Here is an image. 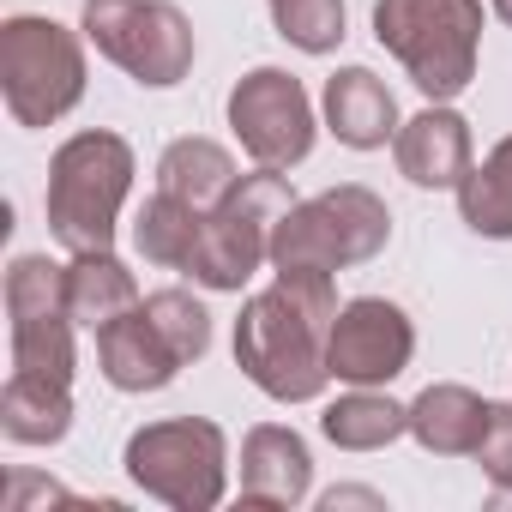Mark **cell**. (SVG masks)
<instances>
[{
  "instance_id": "cell-1",
  "label": "cell",
  "mask_w": 512,
  "mask_h": 512,
  "mask_svg": "<svg viewBox=\"0 0 512 512\" xmlns=\"http://www.w3.org/2000/svg\"><path fill=\"white\" fill-rule=\"evenodd\" d=\"M338 284L332 272H278L260 296L241 302L235 368L272 404H314L332 380Z\"/></svg>"
},
{
  "instance_id": "cell-2",
  "label": "cell",
  "mask_w": 512,
  "mask_h": 512,
  "mask_svg": "<svg viewBox=\"0 0 512 512\" xmlns=\"http://www.w3.org/2000/svg\"><path fill=\"white\" fill-rule=\"evenodd\" d=\"M133 175H139V157L121 133L85 127V133L61 139L49 157V187H43L49 235L67 253L115 247V223H121V205L133 193Z\"/></svg>"
},
{
  "instance_id": "cell-3",
  "label": "cell",
  "mask_w": 512,
  "mask_h": 512,
  "mask_svg": "<svg viewBox=\"0 0 512 512\" xmlns=\"http://www.w3.org/2000/svg\"><path fill=\"white\" fill-rule=\"evenodd\" d=\"M374 37L428 103H452L482 61V0H374Z\"/></svg>"
},
{
  "instance_id": "cell-4",
  "label": "cell",
  "mask_w": 512,
  "mask_h": 512,
  "mask_svg": "<svg viewBox=\"0 0 512 512\" xmlns=\"http://www.w3.org/2000/svg\"><path fill=\"white\" fill-rule=\"evenodd\" d=\"M392 241V205L362 187H326L314 199H296L278 229H272V272H344V266H368L374 253H386Z\"/></svg>"
},
{
  "instance_id": "cell-5",
  "label": "cell",
  "mask_w": 512,
  "mask_h": 512,
  "mask_svg": "<svg viewBox=\"0 0 512 512\" xmlns=\"http://www.w3.org/2000/svg\"><path fill=\"white\" fill-rule=\"evenodd\" d=\"M85 31H67L43 13H13L0 25V91L19 127H55L85 97Z\"/></svg>"
},
{
  "instance_id": "cell-6",
  "label": "cell",
  "mask_w": 512,
  "mask_h": 512,
  "mask_svg": "<svg viewBox=\"0 0 512 512\" xmlns=\"http://www.w3.org/2000/svg\"><path fill=\"white\" fill-rule=\"evenodd\" d=\"M133 488L175 512H211L229 494V440L205 416H163L127 434L121 452Z\"/></svg>"
},
{
  "instance_id": "cell-7",
  "label": "cell",
  "mask_w": 512,
  "mask_h": 512,
  "mask_svg": "<svg viewBox=\"0 0 512 512\" xmlns=\"http://www.w3.org/2000/svg\"><path fill=\"white\" fill-rule=\"evenodd\" d=\"M85 43L145 91H175L193 73L199 37L175 0H85Z\"/></svg>"
},
{
  "instance_id": "cell-8",
  "label": "cell",
  "mask_w": 512,
  "mask_h": 512,
  "mask_svg": "<svg viewBox=\"0 0 512 512\" xmlns=\"http://www.w3.org/2000/svg\"><path fill=\"white\" fill-rule=\"evenodd\" d=\"M296 205L284 169H253L235 181V193L205 217L199 229V247L187 260V278L205 284V290H241L253 272L272 260V229L278 217Z\"/></svg>"
},
{
  "instance_id": "cell-9",
  "label": "cell",
  "mask_w": 512,
  "mask_h": 512,
  "mask_svg": "<svg viewBox=\"0 0 512 512\" xmlns=\"http://www.w3.org/2000/svg\"><path fill=\"white\" fill-rule=\"evenodd\" d=\"M73 308H67V266L49 253H19L7 266V338H13V374L61 380L73 386L79 350H73Z\"/></svg>"
},
{
  "instance_id": "cell-10",
  "label": "cell",
  "mask_w": 512,
  "mask_h": 512,
  "mask_svg": "<svg viewBox=\"0 0 512 512\" xmlns=\"http://www.w3.org/2000/svg\"><path fill=\"white\" fill-rule=\"evenodd\" d=\"M229 127H235V139H241V151L253 163H260V169H284V175L296 163H308L314 133H320L308 85L296 73H284V67H253V73L235 79Z\"/></svg>"
},
{
  "instance_id": "cell-11",
  "label": "cell",
  "mask_w": 512,
  "mask_h": 512,
  "mask_svg": "<svg viewBox=\"0 0 512 512\" xmlns=\"http://www.w3.org/2000/svg\"><path fill=\"white\" fill-rule=\"evenodd\" d=\"M416 356V326L386 296H356L332 326V380L344 386H392Z\"/></svg>"
},
{
  "instance_id": "cell-12",
  "label": "cell",
  "mask_w": 512,
  "mask_h": 512,
  "mask_svg": "<svg viewBox=\"0 0 512 512\" xmlns=\"http://www.w3.org/2000/svg\"><path fill=\"white\" fill-rule=\"evenodd\" d=\"M392 163L410 187H428V193H458V181L470 175L476 163V145H470V121L452 109V103H428L422 115H410L392 139Z\"/></svg>"
},
{
  "instance_id": "cell-13",
  "label": "cell",
  "mask_w": 512,
  "mask_h": 512,
  "mask_svg": "<svg viewBox=\"0 0 512 512\" xmlns=\"http://www.w3.org/2000/svg\"><path fill=\"white\" fill-rule=\"evenodd\" d=\"M314 488V458L308 440L284 422H260L241 434V506H302Z\"/></svg>"
},
{
  "instance_id": "cell-14",
  "label": "cell",
  "mask_w": 512,
  "mask_h": 512,
  "mask_svg": "<svg viewBox=\"0 0 512 512\" xmlns=\"http://www.w3.org/2000/svg\"><path fill=\"white\" fill-rule=\"evenodd\" d=\"M97 368L115 392H163L187 362L175 356V344L157 332V320L139 302V308H127L121 320H109L97 332Z\"/></svg>"
},
{
  "instance_id": "cell-15",
  "label": "cell",
  "mask_w": 512,
  "mask_h": 512,
  "mask_svg": "<svg viewBox=\"0 0 512 512\" xmlns=\"http://www.w3.org/2000/svg\"><path fill=\"white\" fill-rule=\"evenodd\" d=\"M320 109H326V127L338 145L350 151H380L398 139V97L386 91V79L374 67H338L320 91Z\"/></svg>"
},
{
  "instance_id": "cell-16",
  "label": "cell",
  "mask_w": 512,
  "mask_h": 512,
  "mask_svg": "<svg viewBox=\"0 0 512 512\" xmlns=\"http://www.w3.org/2000/svg\"><path fill=\"white\" fill-rule=\"evenodd\" d=\"M488 416H494V404L482 392H470L458 380H434L410 404V440L434 458H476V446L488 434Z\"/></svg>"
},
{
  "instance_id": "cell-17",
  "label": "cell",
  "mask_w": 512,
  "mask_h": 512,
  "mask_svg": "<svg viewBox=\"0 0 512 512\" xmlns=\"http://www.w3.org/2000/svg\"><path fill=\"white\" fill-rule=\"evenodd\" d=\"M235 181H241L235 157L217 139H199V133L163 145V157H157V187L175 193V199H187V205H199V211H217L235 193Z\"/></svg>"
},
{
  "instance_id": "cell-18",
  "label": "cell",
  "mask_w": 512,
  "mask_h": 512,
  "mask_svg": "<svg viewBox=\"0 0 512 512\" xmlns=\"http://www.w3.org/2000/svg\"><path fill=\"white\" fill-rule=\"evenodd\" d=\"M73 428V386L37 380V374H7L0 392V434L13 446H55Z\"/></svg>"
},
{
  "instance_id": "cell-19",
  "label": "cell",
  "mask_w": 512,
  "mask_h": 512,
  "mask_svg": "<svg viewBox=\"0 0 512 512\" xmlns=\"http://www.w3.org/2000/svg\"><path fill=\"white\" fill-rule=\"evenodd\" d=\"M139 284L133 272L115 260V247H97V253H73L67 266V308L85 332H103L109 320H121L127 308H139Z\"/></svg>"
},
{
  "instance_id": "cell-20",
  "label": "cell",
  "mask_w": 512,
  "mask_h": 512,
  "mask_svg": "<svg viewBox=\"0 0 512 512\" xmlns=\"http://www.w3.org/2000/svg\"><path fill=\"white\" fill-rule=\"evenodd\" d=\"M320 434H326L338 452H380V446H392L398 434H410V404H392V398L374 392V386H350L338 404H326Z\"/></svg>"
},
{
  "instance_id": "cell-21",
  "label": "cell",
  "mask_w": 512,
  "mask_h": 512,
  "mask_svg": "<svg viewBox=\"0 0 512 512\" xmlns=\"http://www.w3.org/2000/svg\"><path fill=\"white\" fill-rule=\"evenodd\" d=\"M205 217H211V211H199V205H187V199H175V193L157 187V193L139 205V217H133V247H139V260H145V266H163V272H187Z\"/></svg>"
},
{
  "instance_id": "cell-22",
  "label": "cell",
  "mask_w": 512,
  "mask_h": 512,
  "mask_svg": "<svg viewBox=\"0 0 512 512\" xmlns=\"http://www.w3.org/2000/svg\"><path fill=\"white\" fill-rule=\"evenodd\" d=\"M458 217L482 241H512V133L458 181Z\"/></svg>"
},
{
  "instance_id": "cell-23",
  "label": "cell",
  "mask_w": 512,
  "mask_h": 512,
  "mask_svg": "<svg viewBox=\"0 0 512 512\" xmlns=\"http://www.w3.org/2000/svg\"><path fill=\"white\" fill-rule=\"evenodd\" d=\"M272 25L290 49L302 55H332L350 31L344 19V0H272Z\"/></svg>"
},
{
  "instance_id": "cell-24",
  "label": "cell",
  "mask_w": 512,
  "mask_h": 512,
  "mask_svg": "<svg viewBox=\"0 0 512 512\" xmlns=\"http://www.w3.org/2000/svg\"><path fill=\"white\" fill-rule=\"evenodd\" d=\"M145 314L157 320V332L175 344L181 362H199L211 350V314H205V302L193 290H151L145 296Z\"/></svg>"
},
{
  "instance_id": "cell-25",
  "label": "cell",
  "mask_w": 512,
  "mask_h": 512,
  "mask_svg": "<svg viewBox=\"0 0 512 512\" xmlns=\"http://www.w3.org/2000/svg\"><path fill=\"white\" fill-rule=\"evenodd\" d=\"M476 464H482V476H488L494 488H512V404H494L488 434H482V446H476Z\"/></svg>"
},
{
  "instance_id": "cell-26",
  "label": "cell",
  "mask_w": 512,
  "mask_h": 512,
  "mask_svg": "<svg viewBox=\"0 0 512 512\" xmlns=\"http://www.w3.org/2000/svg\"><path fill=\"white\" fill-rule=\"evenodd\" d=\"M320 506H326V512H338V506H386V500H380L374 488H332Z\"/></svg>"
},
{
  "instance_id": "cell-27",
  "label": "cell",
  "mask_w": 512,
  "mask_h": 512,
  "mask_svg": "<svg viewBox=\"0 0 512 512\" xmlns=\"http://www.w3.org/2000/svg\"><path fill=\"white\" fill-rule=\"evenodd\" d=\"M488 7H494V19H500V25H512V0H488Z\"/></svg>"
}]
</instances>
